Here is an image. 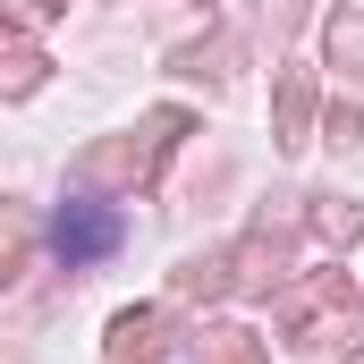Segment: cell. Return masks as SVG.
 <instances>
[{"instance_id": "obj_1", "label": "cell", "mask_w": 364, "mask_h": 364, "mask_svg": "<svg viewBox=\"0 0 364 364\" xmlns=\"http://www.w3.org/2000/svg\"><path fill=\"white\" fill-rule=\"evenodd\" d=\"M51 246H60L68 263H102V255L119 246V212H110V203H68V212L51 220Z\"/></svg>"}, {"instance_id": "obj_2", "label": "cell", "mask_w": 364, "mask_h": 364, "mask_svg": "<svg viewBox=\"0 0 364 364\" xmlns=\"http://www.w3.org/2000/svg\"><path fill=\"white\" fill-rule=\"evenodd\" d=\"M170 322H161V305H127L119 322H110V364H153L170 339H161Z\"/></svg>"}, {"instance_id": "obj_3", "label": "cell", "mask_w": 364, "mask_h": 364, "mask_svg": "<svg viewBox=\"0 0 364 364\" xmlns=\"http://www.w3.org/2000/svg\"><path fill=\"white\" fill-rule=\"evenodd\" d=\"M305 119H314V85L288 77V85H279V144H305Z\"/></svg>"}, {"instance_id": "obj_4", "label": "cell", "mask_w": 364, "mask_h": 364, "mask_svg": "<svg viewBox=\"0 0 364 364\" xmlns=\"http://www.w3.org/2000/svg\"><path fill=\"white\" fill-rule=\"evenodd\" d=\"M26 237H34V220H26L17 203H0V279H17V263H26Z\"/></svg>"}, {"instance_id": "obj_5", "label": "cell", "mask_w": 364, "mask_h": 364, "mask_svg": "<svg viewBox=\"0 0 364 364\" xmlns=\"http://www.w3.org/2000/svg\"><path fill=\"white\" fill-rule=\"evenodd\" d=\"M43 85V51H0V93H34Z\"/></svg>"}, {"instance_id": "obj_6", "label": "cell", "mask_w": 364, "mask_h": 364, "mask_svg": "<svg viewBox=\"0 0 364 364\" xmlns=\"http://www.w3.org/2000/svg\"><path fill=\"white\" fill-rule=\"evenodd\" d=\"M220 272H229V255H203V263H186V272H178V288H186V296H220V288H229Z\"/></svg>"}, {"instance_id": "obj_7", "label": "cell", "mask_w": 364, "mask_h": 364, "mask_svg": "<svg viewBox=\"0 0 364 364\" xmlns=\"http://www.w3.org/2000/svg\"><path fill=\"white\" fill-rule=\"evenodd\" d=\"M322 237H331V246L364 237V212H356V203H322Z\"/></svg>"}, {"instance_id": "obj_8", "label": "cell", "mask_w": 364, "mask_h": 364, "mask_svg": "<svg viewBox=\"0 0 364 364\" xmlns=\"http://www.w3.org/2000/svg\"><path fill=\"white\" fill-rule=\"evenodd\" d=\"M331 51L364 60V17H356V9H339V17H331Z\"/></svg>"}, {"instance_id": "obj_9", "label": "cell", "mask_w": 364, "mask_h": 364, "mask_svg": "<svg viewBox=\"0 0 364 364\" xmlns=\"http://www.w3.org/2000/svg\"><path fill=\"white\" fill-rule=\"evenodd\" d=\"M331 136H339V144H356V136H364V110H356V102H348V110H331Z\"/></svg>"}, {"instance_id": "obj_10", "label": "cell", "mask_w": 364, "mask_h": 364, "mask_svg": "<svg viewBox=\"0 0 364 364\" xmlns=\"http://www.w3.org/2000/svg\"><path fill=\"white\" fill-rule=\"evenodd\" d=\"M34 9H43V17H51V9H68V0H34Z\"/></svg>"}]
</instances>
